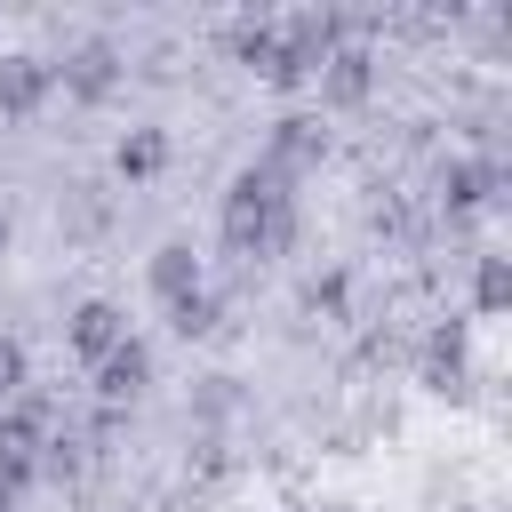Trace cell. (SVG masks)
I'll use <instances>...</instances> for the list:
<instances>
[{
	"mask_svg": "<svg viewBox=\"0 0 512 512\" xmlns=\"http://www.w3.org/2000/svg\"><path fill=\"white\" fill-rule=\"evenodd\" d=\"M24 384V360H16V344H0V392H16Z\"/></svg>",
	"mask_w": 512,
	"mask_h": 512,
	"instance_id": "8992f818",
	"label": "cell"
},
{
	"mask_svg": "<svg viewBox=\"0 0 512 512\" xmlns=\"http://www.w3.org/2000/svg\"><path fill=\"white\" fill-rule=\"evenodd\" d=\"M72 344H80L88 360H104L112 344H128V320H120L112 304H80V320H72Z\"/></svg>",
	"mask_w": 512,
	"mask_h": 512,
	"instance_id": "7a4b0ae2",
	"label": "cell"
},
{
	"mask_svg": "<svg viewBox=\"0 0 512 512\" xmlns=\"http://www.w3.org/2000/svg\"><path fill=\"white\" fill-rule=\"evenodd\" d=\"M160 160H168V144H160V136H152V128H144V136H128V144H120V176H152V168H160Z\"/></svg>",
	"mask_w": 512,
	"mask_h": 512,
	"instance_id": "5b68a950",
	"label": "cell"
},
{
	"mask_svg": "<svg viewBox=\"0 0 512 512\" xmlns=\"http://www.w3.org/2000/svg\"><path fill=\"white\" fill-rule=\"evenodd\" d=\"M40 88H48V72H40V64H24V56H16L8 72H0V104H8V112H24V104H32Z\"/></svg>",
	"mask_w": 512,
	"mask_h": 512,
	"instance_id": "277c9868",
	"label": "cell"
},
{
	"mask_svg": "<svg viewBox=\"0 0 512 512\" xmlns=\"http://www.w3.org/2000/svg\"><path fill=\"white\" fill-rule=\"evenodd\" d=\"M152 288H160L168 304H184V296L200 288V256H192L184 240H176V248H160V256H152Z\"/></svg>",
	"mask_w": 512,
	"mask_h": 512,
	"instance_id": "3957f363",
	"label": "cell"
},
{
	"mask_svg": "<svg viewBox=\"0 0 512 512\" xmlns=\"http://www.w3.org/2000/svg\"><path fill=\"white\" fill-rule=\"evenodd\" d=\"M144 376H152V352H144V344H112V352L96 360V384H104L112 400H128V392H144Z\"/></svg>",
	"mask_w": 512,
	"mask_h": 512,
	"instance_id": "6da1fadb",
	"label": "cell"
}]
</instances>
